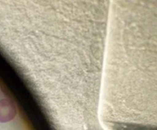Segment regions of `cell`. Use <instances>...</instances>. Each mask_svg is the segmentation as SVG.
Segmentation results:
<instances>
[]
</instances>
